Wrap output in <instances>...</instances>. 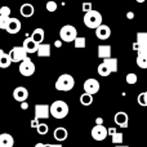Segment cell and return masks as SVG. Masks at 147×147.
<instances>
[{
  "label": "cell",
  "instance_id": "1",
  "mask_svg": "<svg viewBox=\"0 0 147 147\" xmlns=\"http://www.w3.org/2000/svg\"><path fill=\"white\" fill-rule=\"evenodd\" d=\"M51 114L54 119H65L69 115V105L65 101L57 99L51 105Z\"/></svg>",
  "mask_w": 147,
  "mask_h": 147
},
{
  "label": "cell",
  "instance_id": "2",
  "mask_svg": "<svg viewBox=\"0 0 147 147\" xmlns=\"http://www.w3.org/2000/svg\"><path fill=\"white\" fill-rule=\"evenodd\" d=\"M83 21H84V25L88 28H94V30H96L98 26L102 25V14L98 10L92 9L84 14Z\"/></svg>",
  "mask_w": 147,
  "mask_h": 147
},
{
  "label": "cell",
  "instance_id": "3",
  "mask_svg": "<svg viewBox=\"0 0 147 147\" xmlns=\"http://www.w3.org/2000/svg\"><path fill=\"white\" fill-rule=\"evenodd\" d=\"M57 90L59 92H70L75 86V79L70 74H62L58 79H57L56 84H54Z\"/></svg>",
  "mask_w": 147,
  "mask_h": 147
},
{
  "label": "cell",
  "instance_id": "4",
  "mask_svg": "<svg viewBox=\"0 0 147 147\" xmlns=\"http://www.w3.org/2000/svg\"><path fill=\"white\" fill-rule=\"evenodd\" d=\"M59 38L65 43H71V41H74L78 38V30L72 25H65L59 30Z\"/></svg>",
  "mask_w": 147,
  "mask_h": 147
},
{
  "label": "cell",
  "instance_id": "5",
  "mask_svg": "<svg viewBox=\"0 0 147 147\" xmlns=\"http://www.w3.org/2000/svg\"><path fill=\"white\" fill-rule=\"evenodd\" d=\"M92 137L96 141H105V138L109 136V128H106L103 124H96L92 129Z\"/></svg>",
  "mask_w": 147,
  "mask_h": 147
},
{
  "label": "cell",
  "instance_id": "6",
  "mask_svg": "<svg viewBox=\"0 0 147 147\" xmlns=\"http://www.w3.org/2000/svg\"><path fill=\"white\" fill-rule=\"evenodd\" d=\"M20 72H21V75H23V76H31V75H34L35 74V63H34L32 61H31V58H26V59H23L22 62H20Z\"/></svg>",
  "mask_w": 147,
  "mask_h": 147
},
{
  "label": "cell",
  "instance_id": "7",
  "mask_svg": "<svg viewBox=\"0 0 147 147\" xmlns=\"http://www.w3.org/2000/svg\"><path fill=\"white\" fill-rule=\"evenodd\" d=\"M84 92H86V93H90V94H97L99 92V88H101V84H99V81L97 80V79H86L85 81H84Z\"/></svg>",
  "mask_w": 147,
  "mask_h": 147
},
{
  "label": "cell",
  "instance_id": "8",
  "mask_svg": "<svg viewBox=\"0 0 147 147\" xmlns=\"http://www.w3.org/2000/svg\"><path fill=\"white\" fill-rule=\"evenodd\" d=\"M9 54H10V57H12L13 62H22L23 59L27 58L28 53L23 47H14V48L10 49Z\"/></svg>",
  "mask_w": 147,
  "mask_h": 147
},
{
  "label": "cell",
  "instance_id": "9",
  "mask_svg": "<svg viewBox=\"0 0 147 147\" xmlns=\"http://www.w3.org/2000/svg\"><path fill=\"white\" fill-rule=\"evenodd\" d=\"M51 106L47 103L35 105V117L38 119H48L51 116Z\"/></svg>",
  "mask_w": 147,
  "mask_h": 147
},
{
  "label": "cell",
  "instance_id": "10",
  "mask_svg": "<svg viewBox=\"0 0 147 147\" xmlns=\"http://www.w3.org/2000/svg\"><path fill=\"white\" fill-rule=\"evenodd\" d=\"M114 120H115V123H116L117 127L123 128V129L128 128V125H129V116H128V114L124 112V111L116 112L115 116H114Z\"/></svg>",
  "mask_w": 147,
  "mask_h": 147
},
{
  "label": "cell",
  "instance_id": "11",
  "mask_svg": "<svg viewBox=\"0 0 147 147\" xmlns=\"http://www.w3.org/2000/svg\"><path fill=\"white\" fill-rule=\"evenodd\" d=\"M13 98L17 102H25L28 98V90L25 86H17V88L13 90Z\"/></svg>",
  "mask_w": 147,
  "mask_h": 147
},
{
  "label": "cell",
  "instance_id": "12",
  "mask_svg": "<svg viewBox=\"0 0 147 147\" xmlns=\"http://www.w3.org/2000/svg\"><path fill=\"white\" fill-rule=\"evenodd\" d=\"M96 36L99 40H107V39L111 36V28L107 25L102 23L101 26H98V27L96 28Z\"/></svg>",
  "mask_w": 147,
  "mask_h": 147
},
{
  "label": "cell",
  "instance_id": "13",
  "mask_svg": "<svg viewBox=\"0 0 147 147\" xmlns=\"http://www.w3.org/2000/svg\"><path fill=\"white\" fill-rule=\"evenodd\" d=\"M22 47L27 51L28 54H32V53H38V49H39V43H36L32 38H27L25 39L23 41Z\"/></svg>",
  "mask_w": 147,
  "mask_h": 147
},
{
  "label": "cell",
  "instance_id": "14",
  "mask_svg": "<svg viewBox=\"0 0 147 147\" xmlns=\"http://www.w3.org/2000/svg\"><path fill=\"white\" fill-rule=\"evenodd\" d=\"M21 27H22V25H21V21L18 20V18H10V22H9V25H8V27L5 31L12 34V35H14V34L20 32Z\"/></svg>",
  "mask_w": 147,
  "mask_h": 147
},
{
  "label": "cell",
  "instance_id": "15",
  "mask_svg": "<svg viewBox=\"0 0 147 147\" xmlns=\"http://www.w3.org/2000/svg\"><path fill=\"white\" fill-rule=\"evenodd\" d=\"M14 146V138L9 133H1L0 134V147H13Z\"/></svg>",
  "mask_w": 147,
  "mask_h": 147
},
{
  "label": "cell",
  "instance_id": "16",
  "mask_svg": "<svg viewBox=\"0 0 147 147\" xmlns=\"http://www.w3.org/2000/svg\"><path fill=\"white\" fill-rule=\"evenodd\" d=\"M53 136H54V140L56 141H58V142H63V141H66L67 137H69V132H67L66 128L58 127V128L54 129Z\"/></svg>",
  "mask_w": 147,
  "mask_h": 147
},
{
  "label": "cell",
  "instance_id": "17",
  "mask_svg": "<svg viewBox=\"0 0 147 147\" xmlns=\"http://www.w3.org/2000/svg\"><path fill=\"white\" fill-rule=\"evenodd\" d=\"M20 12L25 18H28V17H32L34 16V13H35V8H34V5L30 4V3H25V4L21 5Z\"/></svg>",
  "mask_w": 147,
  "mask_h": 147
},
{
  "label": "cell",
  "instance_id": "18",
  "mask_svg": "<svg viewBox=\"0 0 147 147\" xmlns=\"http://www.w3.org/2000/svg\"><path fill=\"white\" fill-rule=\"evenodd\" d=\"M13 59L9 53H5L4 51H0V67L1 69H8L12 65Z\"/></svg>",
  "mask_w": 147,
  "mask_h": 147
},
{
  "label": "cell",
  "instance_id": "19",
  "mask_svg": "<svg viewBox=\"0 0 147 147\" xmlns=\"http://www.w3.org/2000/svg\"><path fill=\"white\" fill-rule=\"evenodd\" d=\"M98 58L106 59L111 57V45H98Z\"/></svg>",
  "mask_w": 147,
  "mask_h": 147
},
{
  "label": "cell",
  "instance_id": "20",
  "mask_svg": "<svg viewBox=\"0 0 147 147\" xmlns=\"http://www.w3.org/2000/svg\"><path fill=\"white\" fill-rule=\"evenodd\" d=\"M31 38H32L34 40L36 41V43L41 44L44 41V38H45V32H44L43 28L38 27V28H35V30L32 31V35H31Z\"/></svg>",
  "mask_w": 147,
  "mask_h": 147
},
{
  "label": "cell",
  "instance_id": "21",
  "mask_svg": "<svg viewBox=\"0 0 147 147\" xmlns=\"http://www.w3.org/2000/svg\"><path fill=\"white\" fill-rule=\"evenodd\" d=\"M38 56L39 57H49L51 56V44H45V43L39 44Z\"/></svg>",
  "mask_w": 147,
  "mask_h": 147
},
{
  "label": "cell",
  "instance_id": "22",
  "mask_svg": "<svg viewBox=\"0 0 147 147\" xmlns=\"http://www.w3.org/2000/svg\"><path fill=\"white\" fill-rule=\"evenodd\" d=\"M97 71H98V75L102 76V78H106V76H109L110 74H111V70H110V67L107 66L105 62H102L101 65H98V67H97Z\"/></svg>",
  "mask_w": 147,
  "mask_h": 147
},
{
  "label": "cell",
  "instance_id": "23",
  "mask_svg": "<svg viewBox=\"0 0 147 147\" xmlns=\"http://www.w3.org/2000/svg\"><path fill=\"white\" fill-rule=\"evenodd\" d=\"M80 103L83 105V106H90L92 103H93V94L90 93H83L80 96Z\"/></svg>",
  "mask_w": 147,
  "mask_h": 147
},
{
  "label": "cell",
  "instance_id": "24",
  "mask_svg": "<svg viewBox=\"0 0 147 147\" xmlns=\"http://www.w3.org/2000/svg\"><path fill=\"white\" fill-rule=\"evenodd\" d=\"M103 62L110 67L111 72H117V58H114V57H110V58L103 59Z\"/></svg>",
  "mask_w": 147,
  "mask_h": 147
},
{
  "label": "cell",
  "instance_id": "25",
  "mask_svg": "<svg viewBox=\"0 0 147 147\" xmlns=\"http://www.w3.org/2000/svg\"><path fill=\"white\" fill-rule=\"evenodd\" d=\"M74 45H75V48L78 49H81V48H85L86 45V39L84 38V36H78V38L74 40Z\"/></svg>",
  "mask_w": 147,
  "mask_h": 147
},
{
  "label": "cell",
  "instance_id": "26",
  "mask_svg": "<svg viewBox=\"0 0 147 147\" xmlns=\"http://www.w3.org/2000/svg\"><path fill=\"white\" fill-rule=\"evenodd\" d=\"M111 141H112V143H114V145H121L123 141H124V134H123V133H120V132L114 133V134L111 136Z\"/></svg>",
  "mask_w": 147,
  "mask_h": 147
},
{
  "label": "cell",
  "instance_id": "27",
  "mask_svg": "<svg viewBox=\"0 0 147 147\" xmlns=\"http://www.w3.org/2000/svg\"><path fill=\"white\" fill-rule=\"evenodd\" d=\"M9 22H10V16H0V28L1 30H7Z\"/></svg>",
  "mask_w": 147,
  "mask_h": 147
},
{
  "label": "cell",
  "instance_id": "28",
  "mask_svg": "<svg viewBox=\"0 0 147 147\" xmlns=\"http://www.w3.org/2000/svg\"><path fill=\"white\" fill-rule=\"evenodd\" d=\"M137 65L140 69H147V57L146 56H138L137 57Z\"/></svg>",
  "mask_w": 147,
  "mask_h": 147
},
{
  "label": "cell",
  "instance_id": "29",
  "mask_svg": "<svg viewBox=\"0 0 147 147\" xmlns=\"http://www.w3.org/2000/svg\"><path fill=\"white\" fill-rule=\"evenodd\" d=\"M137 41L138 44L141 45H145V44H147V32H137Z\"/></svg>",
  "mask_w": 147,
  "mask_h": 147
},
{
  "label": "cell",
  "instance_id": "30",
  "mask_svg": "<svg viewBox=\"0 0 147 147\" xmlns=\"http://www.w3.org/2000/svg\"><path fill=\"white\" fill-rule=\"evenodd\" d=\"M36 132L40 136H45V134H48V132H49V127L47 124H44V123H40V125L36 128Z\"/></svg>",
  "mask_w": 147,
  "mask_h": 147
},
{
  "label": "cell",
  "instance_id": "31",
  "mask_svg": "<svg viewBox=\"0 0 147 147\" xmlns=\"http://www.w3.org/2000/svg\"><path fill=\"white\" fill-rule=\"evenodd\" d=\"M45 8H47V10H48V12L53 13V12H56V10H57L58 5H57V3L54 1V0H49V1H47Z\"/></svg>",
  "mask_w": 147,
  "mask_h": 147
},
{
  "label": "cell",
  "instance_id": "32",
  "mask_svg": "<svg viewBox=\"0 0 147 147\" xmlns=\"http://www.w3.org/2000/svg\"><path fill=\"white\" fill-rule=\"evenodd\" d=\"M125 80H127V83L129 84V85H134L136 83H137V75L136 74H133V72H130V74H128L127 75V78H125Z\"/></svg>",
  "mask_w": 147,
  "mask_h": 147
},
{
  "label": "cell",
  "instance_id": "33",
  "mask_svg": "<svg viewBox=\"0 0 147 147\" xmlns=\"http://www.w3.org/2000/svg\"><path fill=\"white\" fill-rule=\"evenodd\" d=\"M137 101H138V105L140 106H147V103H146V97H145V92L143 93H141V94H138V98H137Z\"/></svg>",
  "mask_w": 147,
  "mask_h": 147
},
{
  "label": "cell",
  "instance_id": "34",
  "mask_svg": "<svg viewBox=\"0 0 147 147\" xmlns=\"http://www.w3.org/2000/svg\"><path fill=\"white\" fill-rule=\"evenodd\" d=\"M0 16H10V8L4 5L0 8Z\"/></svg>",
  "mask_w": 147,
  "mask_h": 147
},
{
  "label": "cell",
  "instance_id": "35",
  "mask_svg": "<svg viewBox=\"0 0 147 147\" xmlns=\"http://www.w3.org/2000/svg\"><path fill=\"white\" fill-rule=\"evenodd\" d=\"M137 53H138V56H146L147 57V44H145V45H141Z\"/></svg>",
  "mask_w": 147,
  "mask_h": 147
},
{
  "label": "cell",
  "instance_id": "36",
  "mask_svg": "<svg viewBox=\"0 0 147 147\" xmlns=\"http://www.w3.org/2000/svg\"><path fill=\"white\" fill-rule=\"evenodd\" d=\"M93 9V4L92 3H89V1H86V3H83V12H89V10H92Z\"/></svg>",
  "mask_w": 147,
  "mask_h": 147
},
{
  "label": "cell",
  "instance_id": "37",
  "mask_svg": "<svg viewBox=\"0 0 147 147\" xmlns=\"http://www.w3.org/2000/svg\"><path fill=\"white\" fill-rule=\"evenodd\" d=\"M40 119H38V117H34L32 120H31V128H34V129H36V128L40 125V121H39Z\"/></svg>",
  "mask_w": 147,
  "mask_h": 147
},
{
  "label": "cell",
  "instance_id": "38",
  "mask_svg": "<svg viewBox=\"0 0 147 147\" xmlns=\"http://www.w3.org/2000/svg\"><path fill=\"white\" fill-rule=\"evenodd\" d=\"M138 49H140V44H138V41L136 40V43H133V51L138 52Z\"/></svg>",
  "mask_w": 147,
  "mask_h": 147
},
{
  "label": "cell",
  "instance_id": "39",
  "mask_svg": "<svg viewBox=\"0 0 147 147\" xmlns=\"http://www.w3.org/2000/svg\"><path fill=\"white\" fill-rule=\"evenodd\" d=\"M21 107H22V110H27L28 105L26 103V101H25V102H21Z\"/></svg>",
  "mask_w": 147,
  "mask_h": 147
},
{
  "label": "cell",
  "instance_id": "40",
  "mask_svg": "<svg viewBox=\"0 0 147 147\" xmlns=\"http://www.w3.org/2000/svg\"><path fill=\"white\" fill-rule=\"evenodd\" d=\"M114 133H116V129H115V128H109V134L112 136Z\"/></svg>",
  "mask_w": 147,
  "mask_h": 147
},
{
  "label": "cell",
  "instance_id": "41",
  "mask_svg": "<svg viewBox=\"0 0 147 147\" xmlns=\"http://www.w3.org/2000/svg\"><path fill=\"white\" fill-rule=\"evenodd\" d=\"M96 123H97V124H103V119H102V117H97Z\"/></svg>",
  "mask_w": 147,
  "mask_h": 147
},
{
  "label": "cell",
  "instance_id": "42",
  "mask_svg": "<svg viewBox=\"0 0 147 147\" xmlns=\"http://www.w3.org/2000/svg\"><path fill=\"white\" fill-rule=\"evenodd\" d=\"M127 17H128V18H129V20H132V18H133V17H134V13H133V12H128Z\"/></svg>",
  "mask_w": 147,
  "mask_h": 147
},
{
  "label": "cell",
  "instance_id": "43",
  "mask_svg": "<svg viewBox=\"0 0 147 147\" xmlns=\"http://www.w3.org/2000/svg\"><path fill=\"white\" fill-rule=\"evenodd\" d=\"M35 147H45V145H44V143H36Z\"/></svg>",
  "mask_w": 147,
  "mask_h": 147
},
{
  "label": "cell",
  "instance_id": "44",
  "mask_svg": "<svg viewBox=\"0 0 147 147\" xmlns=\"http://www.w3.org/2000/svg\"><path fill=\"white\" fill-rule=\"evenodd\" d=\"M52 147H62V146L58 145V143H54V145H52Z\"/></svg>",
  "mask_w": 147,
  "mask_h": 147
},
{
  "label": "cell",
  "instance_id": "45",
  "mask_svg": "<svg viewBox=\"0 0 147 147\" xmlns=\"http://www.w3.org/2000/svg\"><path fill=\"white\" fill-rule=\"evenodd\" d=\"M134 1H137V3H145L146 0H134Z\"/></svg>",
  "mask_w": 147,
  "mask_h": 147
},
{
  "label": "cell",
  "instance_id": "46",
  "mask_svg": "<svg viewBox=\"0 0 147 147\" xmlns=\"http://www.w3.org/2000/svg\"><path fill=\"white\" fill-rule=\"evenodd\" d=\"M116 147H129V146H124V145H116Z\"/></svg>",
  "mask_w": 147,
  "mask_h": 147
},
{
  "label": "cell",
  "instance_id": "47",
  "mask_svg": "<svg viewBox=\"0 0 147 147\" xmlns=\"http://www.w3.org/2000/svg\"><path fill=\"white\" fill-rule=\"evenodd\" d=\"M145 97H146V103H147V90L145 92Z\"/></svg>",
  "mask_w": 147,
  "mask_h": 147
},
{
  "label": "cell",
  "instance_id": "48",
  "mask_svg": "<svg viewBox=\"0 0 147 147\" xmlns=\"http://www.w3.org/2000/svg\"><path fill=\"white\" fill-rule=\"evenodd\" d=\"M45 147H52V145H45Z\"/></svg>",
  "mask_w": 147,
  "mask_h": 147
}]
</instances>
